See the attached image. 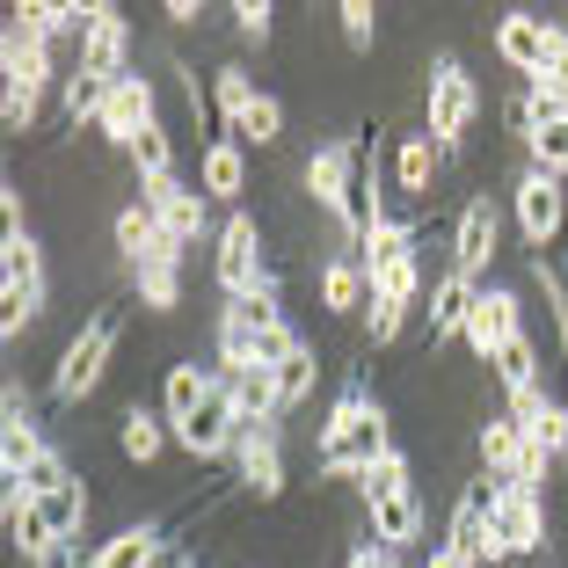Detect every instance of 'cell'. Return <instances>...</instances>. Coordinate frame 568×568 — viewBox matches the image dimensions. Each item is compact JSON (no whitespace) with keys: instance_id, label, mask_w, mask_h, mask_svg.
I'll list each match as a JSON object with an SVG mask.
<instances>
[{"instance_id":"f546056e","label":"cell","mask_w":568,"mask_h":568,"mask_svg":"<svg viewBox=\"0 0 568 568\" xmlns=\"http://www.w3.org/2000/svg\"><path fill=\"white\" fill-rule=\"evenodd\" d=\"M16 16L30 22V30H44L51 44H67V37L81 44V37H88V22H95V8H73V0H22Z\"/></svg>"},{"instance_id":"ee69618b","label":"cell","mask_w":568,"mask_h":568,"mask_svg":"<svg viewBox=\"0 0 568 568\" xmlns=\"http://www.w3.org/2000/svg\"><path fill=\"white\" fill-rule=\"evenodd\" d=\"M234 30L248 37L255 51L270 44V30H277V8H270V0H234Z\"/></svg>"},{"instance_id":"e0dca14e","label":"cell","mask_w":568,"mask_h":568,"mask_svg":"<svg viewBox=\"0 0 568 568\" xmlns=\"http://www.w3.org/2000/svg\"><path fill=\"white\" fill-rule=\"evenodd\" d=\"M510 335H525L518 292H503V284H481V300H474V314H467V351L481 357V365H496V351L510 343Z\"/></svg>"},{"instance_id":"cb8c5ba5","label":"cell","mask_w":568,"mask_h":568,"mask_svg":"<svg viewBox=\"0 0 568 568\" xmlns=\"http://www.w3.org/2000/svg\"><path fill=\"white\" fill-rule=\"evenodd\" d=\"M161 554H168V525H124L88 554V568H153Z\"/></svg>"},{"instance_id":"816d5d0a","label":"cell","mask_w":568,"mask_h":568,"mask_svg":"<svg viewBox=\"0 0 568 568\" xmlns=\"http://www.w3.org/2000/svg\"><path fill=\"white\" fill-rule=\"evenodd\" d=\"M561 402H568V365H561Z\"/></svg>"},{"instance_id":"5b68a950","label":"cell","mask_w":568,"mask_h":568,"mask_svg":"<svg viewBox=\"0 0 568 568\" xmlns=\"http://www.w3.org/2000/svg\"><path fill=\"white\" fill-rule=\"evenodd\" d=\"M37 314H44V248L30 234H16L0 241V335L16 343Z\"/></svg>"},{"instance_id":"ac0fdd59","label":"cell","mask_w":568,"mask_h":568,"mask_svg":"<svg viewBox=\"0 0 568 568\" xmlns=\"http://www.w3.org/2000/svg\"><path fill=\"white\" fill-rule=\"evenodd\" d=\"M81 67L102 73V81H124V73H132V22H124L110 0H95V22H88V37H81Z\"/></svg>"},{"instance_id":"9a60e30c","label":"cell","mask_w":568,"mask_h":568,"mask_svg":"<svg viewBox=\"0 0 568 568\" xmlns=\"http://www.w3.org/2000/svg\"><path fill=\"white\" fill-rule=\"evenodd\" d=\"M496 241H503L496 204H488V197H467V212H459V226H452V270L481 284L488 263H496Z\"/></svg>"},{"instance_id":"d590c367","label":"cell","mask_w":568,"mask_h":568,"mask_svg":"<svg viewBox=\"0 0 568 568\" xmlns=\"http://www.w3.org/2000/svg\"><path fill=\"white\" fill-rule=\"evenodd\" d=\"M402 488H416V467H408V452L394 445V452H386V459H379V467H372L365 481H357V496H365V510H372V503L402 496Z\"/></svg>"},{"instance_id":"52a82bcc","label":"cell","mask_w":568,"mask_h":568,"mask_svg":"<svg viewBox=\"0 0 568 568\" xmlns=\"http://www.w3.org/2000/svg\"><path fill=\"white\" fill-rule=\"evenodd\" d=\"M554 37H561V22L532 16V8H503V16H496V30H488V44H496V59H503L510 73L539 81V73H547V51H554Z\"/></svg>"},{"instance_id":"4316f807","label":"cell","mask_w":568,"mask_h":568,"mask_svg":"<svg viewBox=\"0 0 568 568\" xmlns=\"http://www.w3.org/2000/svg\"><path fill=\"white\" fill-rule=\"evenodd\" d=\"M321 306H328V314H357V306H372V277H365V263H357V248L328 255V270H321Z\"/></svg>"},{"instance_id":"9c48e42d","label":"cell","mask_w":568,"mask_h":568,"mask_svg":"<svg viewBox=\"0 0 568 568\" xmlns=\"http://www.w3.org/2000/svg\"><path fill=\"white\" fill-rule=\"evenodd\" d=\"M510 212H518V234L547 255L554 241H561V226H568V190L554 183V175H539V168H525L518 190H510Z\"/></svg>"},{"instance_id":"ba28073f","label":"cell","mask_w":568,"mask_h":568,"mask_svg":"<svg viewBox=\"0 0 568 568\" xmlns=\"http://www.w3.org/2000/svg\"><path fill=\"white\" fill-rule=\"evenodd\" d=\"M481 118V95H474V81H467V67H459V59H437L430 67V139L437 146H459V139H467V124Z\"/></svg>"},{"instance_id":"ab89813d","label":"cell","mask_w":568,"mask_h":568,"mask_svg":"<svg viewBox=\"0 0 568 568\" xmlns=\"http://www.w3.org/2000/svg\"><path fill=\"white\" fill-rule=\"evenodd\" d=\"M132 168H139V183H168V175H175V146H168L161 124H153V132L132 146Z\"/></svg>"},{"instance_id":"7c38bea8","label":"cell","mask_w":568,"mask_h":568,"mask_svg":"<svg viewBox=\"0 0 568 568\" xmlns=\"http://www.w3.org/2000/svg\"><path fill=\"white\" fill-rule=\"evenodd\" d=\"M234 467H241V488H248L255 503H277L284 496V416L277 423H241Z\"/></svg>"},{"instance_id":"836d02e7","label":"cell","mask_w":568,"mask_h":568,"mask_svg":"<svg viewBox=\"0 0 568 568\" xmlns=\"http://www.w3.org/2000/svg\"><path fill=\"white\" fill-rule=\"evenodd\" d=\"M488 372H496L503 394H518V386H539V343H532V335H510V343L496 351V365H488Z\"/></svg>"},{"instance_id":"484cf974","label":"cell","mask_w":568,"mask_h":568,"mask_svg":"<svg viewBox=\"0 0 568 568\" xmlns=\"http://www.w3.org/2000/svg\"><path fill=\"white\" fill-rule=\"evenodd\" d=\"M525 445H532V437H525L510 416H488L481 430H474V452H481V474H496V481H518V467H525Z\"/></svg>"},{"instance_id":"7402d4cb","label":"cell","mask_w":568,"mask_h":568,"mask_svg":"<svg viewBox=\"0 0 568 568\" xmlns=\"http://www.w3.org/2000/svg\"><path fill=\"white\" fill-rule=\"evenodd\" d=\"M212 386H219V365H197V357H183V365H168V372H161V416H168V430L197 416Z\"/></svg>"},{"instance_id":"d6a6232c","label":"cell","mask_w":568,"mask_h":568,"mask_svg":"<svg viewBox=\"0 0 568 568\" xmlns=\"http://www.w3.org/2000/svg\"><path fill=\"white\" fill-rule=\"evenodd\" d=\"M255 95H263V88L248 81V67H219V73H212V110L226 118V132H234V124L255 110Z\"/></svg>"},{"instance_id":"8992f818","label":"cell","mask_w":568,"mask_h":568,"mask_svg":"<svg viewBox=\"0 0 568 568\" xmlns=\"http://www.w3.org/2000/svg\"><path fill=\"white\" fill-rule=\"evenodd\" d=\"M547 532H554V518H547V496H525V488H510V481H503L496 510H488V547H496V561H518V554H539V547H547Z\"/></svg>"},{"instance_id":"ffe728a7","label":"cell","mask_w":568,"mask_h":568,"mask_svg":"<svg viewBox=\"0 0 568 568\" xmlns=\"http://www.w3.org/2000/svg\"><path fill=\"white\" fill-rule=\"evenodd\" d=\"M474 300H481V284L474 277H459V270H445V277L430 284V351L437 343H467V314H474Z\"/></svg>"},{"instance_id":"4dcf8cb0","label":"cell","mask_w":568,"mask_h":568,"mask_svg":"<svg viewBox=\"0 0 568 568\" xmlns=\"http://www.w3.org/2000/svg\"><path fill=\"white\" fill-rule=\"evenodd\" d=\"M102 102H110V81L102 73H88V67H73L67 81H59V118L81 132V124H102Z\"/></svg>"},{"instance_id":"603a6c76","label":"cell","mask_w":568,"mask_h":568,"mask_svg":"<svg viewBox=\"0 0 568 568\" xmlns=\"http://www.w3.org/2000/svg\"><path fill=\"white\" fill-rule=\"evenodd\" d=\"M437 161H445V146L430 139V124H423V132H408V139H394V183H402V197H408V204L430 197Z\"/></svg>"},{"instance_id":"bcb514c9","label":"cell","mask_w":568,"mask_h":568,"mask_svg":"<svg viewBox=\"0 0 568 568\" xmlns=\"http://www.w3.org/2000/svg\"><path fill=\"white\" fill-rule=\"evenodd\" d=\"M532 445H547V452H554V459H561V452H568V402H554V408H547V416H539V430H532Z\"/></svg>"},{"instance_id":"c3c4849f","label":"cell","mask_w":568,"mask_h":568,"mask_svg":"<svg viewBox=\"0 0 568 568\" xmlns=\"http://www.w3.org/2000/svg\"><path fill=\"white\" fill-rule=\"evenodd\" d=\"M0 219H8V241H16V234H30V226H22V190H16V183L0 190Z\"/></svg>"},{"instance_id":"3957f363","label":"cell","mask_w":568,"mask_h":568,"mask_svg":"<svg viewBox=\"0 0 568 568\" xmlns=\"http://www.w3.org/2000/svg\"><path fill=\"white\" fill-rule=\"evenodd\" d=\"M118 343H124V306H95L81 328L67 335V351H59V372H51V402H88L102 386V372L118 365Z\"/></svg>"},{"instance_id":"30bf717a","label":"cell","mask_w":568,"mask_h":568,"mask_svg":"<svg viewBox=\"0 0 568 568\" xmlns=\"http://www.w3.org/2000/svg\"><path fill=\"white\" fill-rule=\"evenodd\" d=\"M175 445L190 452V459H234L241 445V408H234V386L219 379L212 394H204V408L190 423H175Z\"/></svg>"},{"instance_id":"f1b7e54d","label":"cell","mask_w":568,"mask_h":568,"mask_svg":"<svg viewBox=\"0 0 568 568\" xmlns=\"http://www.w3.org/2000/svg\"><path fill=\"white\" fill-rule=\"evenodd\" d=\"M168 437H175V430H168V416H161V408H146V402H132V408H124L118 445H124V459H132V467H153Z\"/></svg>"},{"instance_id":"4fadbf2b","label":"cell","mask_w":568,"mask_h":568,"mask_svg":"<svg viewBox=\"0 0 568 568\" xmlns=\"http://www.w3.org/2000/svg\"><path fill=\"white\" fill-rule=\"evenodd\" d=\"M153 124H161V110H153V81H146V73H124V81H110V102H102V124H95V132L110 139V146L132 153L139 139L153 132Z\"/></svg>"},{"instance_id":"2e32d148","label":"cell","mask_w":568,"mask_h":568,"mask_svg":"<svg viewBox=\"0 0 568 568\" xmlns=\"http://www.w3.org/2000/svg\"><path fill=\"white\" fill-rule=\"evenodd\" d=\"M0 488H8V496H0V510H8V547H16V554H22V561H30V568H44L51 554L67 547V539L51 532L44 503H37L30 488H16V481H0Z\"/></svg>"},{"instance_id":"277c9868","label":"cell","mask_w":568,"mask_h":568,"mask_svg":"<svg viewBox=\"0 0 568 568\" xmlns=\"http://www.w3.org/2000/svg\"><path fill=\"white\" fill-rule=\"evenodd\" d=\"M219 292L241 300V306H263V314H284L277 306V270H270V255H263L255 212H234L219 226Z\"/></svg>"},{"instance_id":"d4e9b609","label":"cell","mask_w":568,"mask_h":568,"mask_svg":"<svg viewBox=\"0 0 568 568\" xmlns=\"http://www.w3.org/2000/svg\"><path fill=\"white\" fill-rule=\"evenodd\" d=\"M197 190L204 197H241L248 190V146L241 139H212L197 153Z\"/></svg>"},{"instance_id":"5bb4252c","label":"cell","mask_w":568,"mask_h":568,"mask_svg":"<svg viewBox=\"0 0 568 568\" xmlns=\"http://www.w3.org/2000/svg\"><path fill=\"white\" fill-rule=\"evenodd\" d=\"M139 204L161 219V234L175 241V248H190V241L212 226V219H204V190H190L183 175H168V183H139Z\"/></svg>"},{"instance_id":"e575fe53","label":"cell","mask_w":568,"mask_h":568,"mask_svg":"<svg viewBox=\"0 0 568 568\" xmlns=\"http://www.w3.org/2000/svg\"><path fill=\"white\" fill-rule=\"evenodd\" d=\"M277 372V394H284V416H292V408L306 402V394H314L321 386V357H314V343H300V351L284 357V365H270Z\"/></svg>"},{"instance_id":"f907efd6","label":"cell","mask_w":568,"mask_h":568,"mask_svg":"<svg viewBox=\"0 0 568 568\" xmlns=\"http://www.w3.org/2000/svg\"><path fill=\"white\" fill-rule=\"evenodd\" d=\"M168 568H197V561H190V554H175V561H168Z\"/></svg>"},{"instance_id":"44dd1931","label":"cell","mask_w":568,"mask_h":568,"mask_svg":"<svg viewBox=\"0 0 568 568\" xmlns=\"http://www.w3.org/2000/svg\"><path fill=\"white\" fill-rule=\"evenodd\" d=\"M110 234H118V255L124 263H183V248H175V241L161 234V219L146 212V204H124L118 219H110Z\"/></svg>"},{"instance_id":"6da1fadb","label":"cell","mask_w":568,"mask_h":568,"mask_svg":"<svg viewBox=\"0 0 568 568\" xmlns=\"http://www.w3.org/2000/svg\"><path fill=\"white\" fill-rule=\"evenodd\" d=\"M357 263H365L372 277V306H365V328L372 343H402L408 314H416V292H423V248H416V226L408 219H379V226H365V241H357Z\"/></svg>"},{"instance_id":"1f68e13d","label":"cell","mask_w":568,"mask_h":568,"mask_svg":"<svg viewBox=\"0 0 568 568\" xmlns=\"http://www.w3.org/2000/svg\"><path fill=\"white\" fill-rule=\"evenodd\" d=\"M132 284H139V306L146 314H175L183 306V263H139Z\"/></svg>"},{"instance_id":"7a4b0ae2","label":"cell","mask_w":568,"mask_h":568,"mask_svg":"<svg viewBox=\"0 0 568 568\" xmlns=\"http://www.w3.org/2000/svg\"><path fill=\"white\" fill-rule=\"evenodd\" d=\"M386 452H394V430H386V408L372 402L365 386H351L343 402L328 408V423H321V445H314V467L321 481H365L372 467H379Z\"/></svg>"},{"instance_id":"b9f144b4","label":"cell","mask_w":568,"mask_h":568,"mask_svg":"<svg viewBox=\"0 0 568 568\" xmlns=\"http://www.w3.org/2000/svg\"><path fill=\"white\" fill-rule=\"evenodd\" d=\"M335 22H343V44H351V51H372V44H379V8H372V0H343V8H335Z\"/></svg>"},{"instance_id":"8fae6325","label":"cell","mask_w":568,"mask_h":568,"mask_svg":"<svg viewBox=\"0 0 568 568\" xmlns=\"http://www.w3.org/2000/svg\"><path fill=\"white\" fill-rule=\"evenodd\" d=\"M496 496H503V481L496 474H474L467 488H459V503H452V525H445V547L459 554V561H496V547H488V510H496Z\"/></svg>"},{"instance_id":"681fc988","label":"cell","mask_w":568,"mask_h":568,"mask_svg":"<svg viewBox=\"0 0 568 568\" xmlns=\"http://www.w3.org/2000/svg\"><path fill=\"white\" fill-rule=\"evenodd\" d=\"M161 16H168V22H175V30H190V22H204V8H190V0H168Z\"/></svg>"},{"instance_id":"74e56055","label":"cell","mask_w":568,"mask_h":568,"mask_svg":"<svg viewBox=\"0 0 568 568\" xmlns=\"http://www.w3.org/2000/svg\"><path fill=\"white\" fill-rule=\"evenodd\" d=\"M44 503V518H51V532L59 539H81V525H88V481H67L59 496H37Z\"/></svg>"},{"instance_id":"7bdbcfd3","label":"cell","mask_w":568,"mask_h":568,"mask_svg":"<svg viewBox=\"0 0 568 568\" xmlns=\"http://www.w3.org/2000/svg\"><path fill=\"white\" fill-rule=\"evenodd\" d=\"M67 481H81V474L67 467V452H44V459H37V467L22 474L16 488H30V496H59V488H67Z\"/></svg>"},{"instance_id":"f6af8a7d","label":"cell","mask_w":568,"mask_h":568,"mask_svg":"<svg viewBox=\"0 0 568 568\" xmlns=\"http://www.w3.org/2000/svg\"><path fill=\"white\" fill-rule=\"evenodd\" d=\"M547 408H554V402H547V386H518V394H510V408H503V416H510V423H518L525 437H532V430H539V416H547Z\"/></svg>"},{"instance_id":"8d00e7d4","label":"cell","mask_w":568,"mask_h":568,"mask_svg":"<svg viewBox=\"0 0 568 568\" xmlns=\"http://www.w3.org/2000/svg\"><path fill=\"white\" fill-rule=\"evenodd\" d=\"M532 284H539V300H547V335L568 351V284H561V270H554L547 255H532Z\"/></svg>"},{"instance_id":"7dc6e473","label":"cell","mask_w":568,"mask_h":568,"mask_svg":"<svg viewBox=\"0 0 568 568\" xmlns=\"http://www.w3.org/2000/svg\"><path fill=\"white\" fill-rule=\"evenodd\" d=\"M539 88H561V95H568V30L554 37V51H547V73H539Z\"/></svg>"},{"instance_id":"d6986e66","label":"cell","mask_w":568,"mask_h":568,"mask_svg":"<svg viewBox=\"0 0 568 568\" xmlns=\"http://www.w3.org/2000/svg\"><path fill=\"white\" fill-rule=\"evenodd\" d=\"M0 81L51 88V37H44V30H30L16 8H8V30H0Z\"/></svg>"},{"instance_id":"f35d334b","label":"cell","mask_w":568,"mask_h":568,"mask_svg":"<svg viewBox=\"0 0 568 568\" xmlns=\"http://www.w3.org/2000/svg\"><path fill=\"white\" fill-rule=\"evenodd\" d=\"M234 139H241V146H277V139H284V102L277 95H255V110L234 124Z\"/></svg>"},{"instance_id":"60d3db41","label":"cell","mask_w":568,"mask_h":568,"mask_svg":"<svg viewBox=\"0 0 568 568\" xmlns=\"http://www.w3.org/2000/svg\"><path fill=\"white\" fill-rule=\"evenodd\" d=\"M0 118H8V132H37V118H44V88L8 81L0 88Z\"/></svg>"},{"instance_id":"83f0119b","label":"cell","mask_w":568,"mask_h":568,"mask_svg":"<svg viewBox=\"0 0 568 568\" xmlns=\"http://www.w3.org/2000/svg\"><path fill=\"white\" fill-rule=\"evenodd\" d=\"M372 539L379 547H416L423 539V488H402V496L372 503Z\"/></svg>"}]
</instances>
